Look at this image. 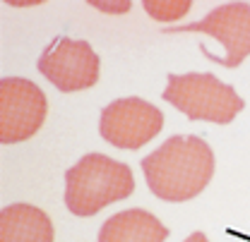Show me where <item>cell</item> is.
Returning <instances> with one entry per match:
<instances>
[{
    "instance_id": "obj_1",
    "label": "cell",
    "mask_w": 250,
    "mask_h": 242,
    "mask_svg": "<svg viewBox=\"0 0 250 242\" xmlns=\"http://www.w3.org/2000/svg\"><path fill=\"white\" fill-rule=\"evenodd\" d=\"M152 194L164 202H188L205 192L214 175V151L195 134H173L140 161Z\"/></svg>"
},
{
    "instance_id": "obj_2",
    "label": "cell",
    "mask_w": 250,
    "mask_h": 242,
    "mask_svg": "<svg viewBox=\"0 0 250 242\" xmlns=\"http://www.w3.org/2000/svg\"><path fill=\"white\" fill-rule=\"evenodd\" d=\"M132 189L135 178L130 166L104 153H87L65 170V206L82 218L130 197Z\"/></svg>"
},
{
    "instance_id": "obj_3",
    "label": "cell",
    "mask_w": 250,
    "mask_h": 242,
    "mask_svg": "<svg viewBox=\"0 0 250 242\" xmlns=\"http://www.w3.org/2000/svg\"><path fill=\"white\" fill-rule=\"evenodd\" d=\"M164 101L171 103L190 120H205L214 125H229L246 108V101L231 84H224L212 72H168Z\"/></svg>"
},
{
    "instance_id": "obj_4",
    "label": "cell",
    "mask_w": 250,
    "mask_h": 242,
    "mask_svg": "<svg viewBox=\"0 0 250 242\" xmlns=\"http://www.w3.org/2000/svg\"><path fill=\"white\" fill-rule=\"evenodd\" d=\"M36 70L56 89L72 93V91L89 89L99 82L101 60L89 46V41L56 36L39 56Z\"/></svg>"
},
{
    "instance_id": "obj_5",
    "label": "cell",
    "mask_w": 250,
    "mask_h": 242,
    "mask_svg": "<svg viewBox=\"0 0 250 242\" xmlns=\"http://www.w3.org/2000/svg\"><path fill=\"white\" fill-rule=\"evenodd\" d=\"M48 98L31 79L5 77L0 82V142L20 144L31 139L46 120Z\"/></svg>"
},
{
    "instance_id": "obj_6",
    "label": "cell",
    "mask_w": 250,
    "mask_h": 242,
    "mask_svg": "<svg viewBox=\"0 0 250 242\" xmlns=\"http://www.w3.org/2000/svg\"><path fill=\"white\" fill-rule=\"evenodd\" d=\"M164 127V113L149 101L127 96L101 108L99 134L118 149H140L152 142Z\"/></svg>"
},
{
    "instance_id": "obj_7",
    "label": "cell",
    "mask_w": 250,
    "mask_h": 242,
    "mask_svg": "<svg viewBox=\"0 0 250 242\" xmlns=\"http://www.w3.org/2000/svg\"><path fill=\"white\" fill-rule=\"evenodd\" d=\"M164 34H207L217 38L224 56L214 62L224 67H238L250 56V5L248 2H224L214 7L205 19L164 29Z\"/></svg>"
},
{
    "instance_id": "obj_8",
    "label": "cell",
    "mask_w": 250,
    "mask_h": 242,
    "mask_svg": "<svg viewBox=\"0 0 250 242\" xmlns=\"http://www.w3.org/2000/svg\"><path fill=\"white\" fill-rule=\"evenodd\" d=\"M0 242H53V223L34 204H10L0 211Z\"/></svg>"
},
{
    "instance_id": "obj_9",
    "label": "cell",
    "mask_w": 250,
    "mask_h": 242,
    "mask_svg": "<svg viewBox=\"0 0 250 242\" xmlns=\"http://www.w3.org/2000/svg\"><path fill=\"white\" fill-rule=\"evenodd\" d=\"M166 238L168 228L145 209L116 213L99 230V242H164Z\"/></svg>"
},
{
    "instance_id": "obj_10",
    "label": "cell",
    "mask_w": 250,
    "mask_h": 242,
    "mask_svg": "<svg viewBox=\"0 0 250 242\" xmlns=\"http://www.w3.org/2000/svg\"><path fill=\"white\" fill-rule=\"evenodd\" d=\"M145 10L159 19V22H171V19H181L190 10V0L181 2H154V0H145Z\"/></svg>"
},
{
    "instance_id": "obj_11",
    "label": "cell",
    "mask_w": 250,
    "mask_h": 242,
    "mask_svg": "<svg viewBox=\"0 0 250 242\" xmlns=\"http://www.w3.org/2000/svg\"><path fill=\"white\" fill-rule=\"evenodd\" d=\"M183 242H209V240H207V235H205V233H200V230H197V233H192V235L186 238Z\"/></svg>"
}]
</instances>
